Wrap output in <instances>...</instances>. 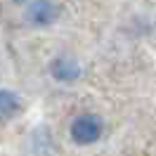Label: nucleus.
<instances>
[{
	"instance_id": "obj_1",
	"label": "nucleus",
	"mask_w": 156,
	"mask_h": 156,
	"mask_svg": "<svg viewBox=\"0 0 156 156\" xmlns=\"http://www.w3.org/2000/svg\"><path fill=\"white\" fill-rule=\"evenodd\" d=\"M102 118L95 116V114H80V116L73 118V123H71V140L76 142V144H95L99 137H102Z\"/></svg>"
},
{
	"instance_id": "obj_2",
	"label": "nucleus",
	"mask_w": 156,
	"mask_h": 156,
	"mask_svg": "<svg viewBox=\"0 0 156 156\" xmlns=\"http://www.w3.org/2000/svg\"><path fill=\"white\" fill-rule=\"evenodd\" d=\"M59 17V7L52 0H31L26 7V19L33 26H50Z\"/></svg>"
},
{
	"instance_id": "obj_3",
	"label": "nucleus",
	"mask_w": 156,
	"mask_h": 156,
	"mask_svg": "<svg viewBox=\"0 0 156 156\" xmlns=\"http://www.w3.org/2000/svg\"><path fill=\"white\" fill-rule=\"evenodd\" d=\"M50 73H52V78L59 80V83H73V80L80 78L83 69H80V64H78L76 59H71V57H57V59L50 62Z\"/></svg>"
},
{
	"instance_id": "obj_4",
	"label": "nucleus",
	"mask_w": 156,
	"mask_h": 156,
	"mask_svg": "<svg viewBox=\"0 0 156 156\" xmlns=\"http://www.w3.org/2000/svg\"><path fill=\"white\" fill-rule=\"evenodd\" d=\"M21 111V99L17 92H12L7 88H0V123L12 121Z\"/></svg>"
},
{
	"instance_id": "obj_5",
	"label": "nucleus",
	"mask_w": 156,
	"mask_h": 156,
	"mask_svg": "<svg viewBox=\"0 0 156 156\" xmlns=\"http://www.w3.org/2000/svg\"><path fill=\"white\" fill-rule=\"evenodd\" d=\"M12 2H17V5H24V2H29V0H12Z\"/></svg>"
}]
</instances>
